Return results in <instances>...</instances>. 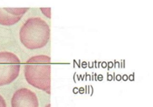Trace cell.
<instances>
[{
	"instance_id": "1",
	"label": "cell",
	"mask_w": 153,
	"mask_h": 107,
	"mask_svg": "<svg viewBox=\"0 0 153 107\" xmlns=\"http://www.w3.org/2000/svg\"><path fill=\"white\" fill-rule=\"evenodd\" d=\"M25 77L27 83L39 90L51 93V57L36 55L25 65Z\"/></svg>"
},
{
	"instance_id": "2",
	"label": "cell",
	"mask_w": 153,
	"mask_h": 107,
	"mask_svg": "<svg viewBox=\"0 0 153 107\" xmlns=\"http://www.w3.org/2000/svg\"><path fill=\"white\" fill-rule=\"evenodd\" d=\"M50 26L40 18L28 19L19 31L21 43L31 50L45 47L50 40Z\"/></svg>"
},
{
	"instance_id": "3",
	"label": "cell",
	"mask_w": 153,
	"mask_h": 107,
	"mask_svg": "<svg viewBox=\"0 0 153 107\" xmlns=\"http://www.w3.org/2000/svg\"><path fill=\"white\" fill-rule=\"evenodd\" d=\"M20 61L11 52H0V86L12 83L19 74Z\"/></svg>"
},
{
	"instance_id": "4",
	"label": "cell",
	"mask_w": 153,
	"mask_h": 107,
	"mask_svg": "<svg viewBox=\"0 0 153 107\" xmlns=\"http://www.w3.org/2000/svg\"><path fill=\"white\" fill-rule=\"evenodd\" d=\"M12 107H39V100L33 91L22 88L12 96Z\"/></svg>"
},
{
	"instance_id": "5",
	"label": "cell",
	"mask_w": 153,
	"mask_h": 107,
	"mask_svg": "<svg viewBox=\"0 0 153 107\" xmlns=\"http://www.w3.org/2000/svg\"><path fill=\"white\" fill-rule=\"evenodd\" d=\"M28 8H0V25H12L18 23Z\"/></svg>"
},
{
	"instance_id": "6",
	"label": "cell",
	"mask_w": 153,
	"mask_h": 107,
	"mask_svg": "<svg viewBox=\"0 0 153 107\" xmlns=\"http://www.w3.org/2000/svg\"><path fill=\"white\" fill-rule=\"evenodd\" d=\"M40 11L43 12L47 18L51 19V8H40Z\"/></svg>"
},
{
	"instance_id": "7",
	"label": "cell",
	"mask_w": 153,
	"mask_h": 107,
	"mask_svg": "<svg viewBox=\"0 0 153 107\" xmlns=\"http://www.w3.org/2000/svg\"><path fill=\"white\" fill-rule=\"evenodd\" d=\"M0 107H7L6 106L5 100L4 99V97L1 95H0Z\"/></svg>"
},
{
	"instance_id": "8",
	"label": "cell",
	"mask_w": 153,
	"mask_h": 107,
	"mask_svg": "<svg viewBox=\"0 0 153 107\" xmlns=\"http://www.w3.org/2000/svg\"><path fill=\"white\" fill-rule=\"evenodd\" d=\"M45 107H51V105L49 104V105H47V106H45Z\"/></svg>"
}]
</instances>
